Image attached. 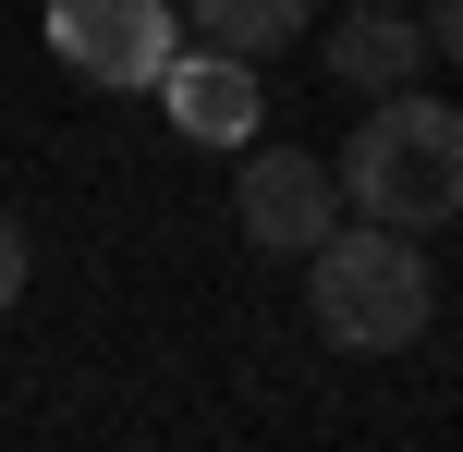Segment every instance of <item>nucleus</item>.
<instances>
[{
    "label": "nucleus",
    "mask_w": 463,
    "mask_h": 452,
    "mask_svg": "<svg viewBox=\"0 0 463 452\" xmlns=\"http://www.w3.org/2000/svg\"><path fill=\"white\" fill-rule=\"evenodd\" d=\"M171 49H184V13L171 0H49V62L86 73V86H146L159 98Z\"/></svg>",
    "instance_id": "3"
},
{
    "label": "nucleus",
    "mask_w": 463,
    "mask_h": 452,
    "mask_svg": "<svg viewBox=\"0 0 463 452\" xmlns=\"http://www.w3.org/2000/svg\"><path fill=\"white\" fill-rule=\"evenodd\" d=\"M329 171H342L354 220L439 233V220H463V111L427 98V86H391V98H366V122H354V147Z\"/></svg>",
    "instance_id": "2"
},
{
    "label": "nucleus",
    "mask_w": 463,
    "mask_h": 452,
    "mask_svg": "<svg viewBox=\"0 0 463 452\" xmlns=\"http://www.w3.org/2000/svg\"><path fill=\"white\" fill-rule=\"evenodd\" d=\"M305 318H317L329 355H402V342H427V318H439V269H427L415 233H391V220H329V233L305 245Z\"/></svg>",
    "instance_id": "1"
},
{
    "label": "nucleus",
    "mask_w": 463,
    "mask_h": 452,
    "mask_svg": "<svg viewBox=\"0 0 463 452\" xmlns=\"http://www.w3.org/2000/svg\"><path fill=\"white\" fill-rule=\"evenodd\" d=\"M305 24H317V0H195V37L244 49V62H269V49H293Z\"/></svg>",
    "instance_id": "7"
},
{
    "label": "nucleus",
    "mask_w": 463,
    "mask_h": 452,
    "mask_svg": "<svg viewBox=\"0 0 463 452\" xmlns=\"http://www.w3.org/2000/svg\"><path fill=\"white\" fill-rule=\"evenodd\" d=\"M232 220H244V245H269V257H305V245L342 220V171L305 159V147H244V171H232Z\"/></svg>",
    "instance_id": "4"
},
{
    "label": "nucleus",
    "mask_w": 463,
    "mask_h": 452,
    "mask_svg": "<svg viewBox=\"0 0 463 452\" xmlns=\"http://www.w3.org/2000/svg\"><path fill=\"white\" fill-rule=\"evenodd\" d=\"M24 269H37V257H24V220H0V318L24 306Z\"/></svg>",
    "instance_id": "8"
},
{
    "label": "nucleus",
    "mask_w": 463,
    "mask_h": 452,
    "mask_svg": "<svg viewBox=\"0 0 463 452\" xmlns=\"http://www.w3.org/2000/svg\"><path fill=\"white\" fill-rule=\"evenodd\" d=\"M329 86H354V98H391V86H415L427 73V0H354L342 24H329Z\"/></svg>",
    "instance_id": "6"
},
{
    "label": "nucleus",
    "mask_w": 463,
    "mask_h": 452,
    "mask_svg": "<svg viewBox=\"0 0 463 452\" xmlns=\"http://www.w3.org/2000/svg\"><path fill=\"white\" fill-rule=\"evenodd\" d=\"M159 111L184 122L195 147H256V135H269V86H256V62H244V49H220V37L171 49V73H159Z\"/></svg>",
    "instance_id": "5"
},
{
    "label": "nucleus",
    "mask_w": 463,
    "mask_h": 452,
    "mask_svg": "<svg viewBox=\"0 0 463 452\" xmlns=\"http://www.w3.org/2000/svg\"><path fill=\"white\" fill-rule=\"evenodd\" d=\"M427 49H439V62L463 73V0H427Z\"/></svg>",
    "instance_id": "9"
}]
</instances>
